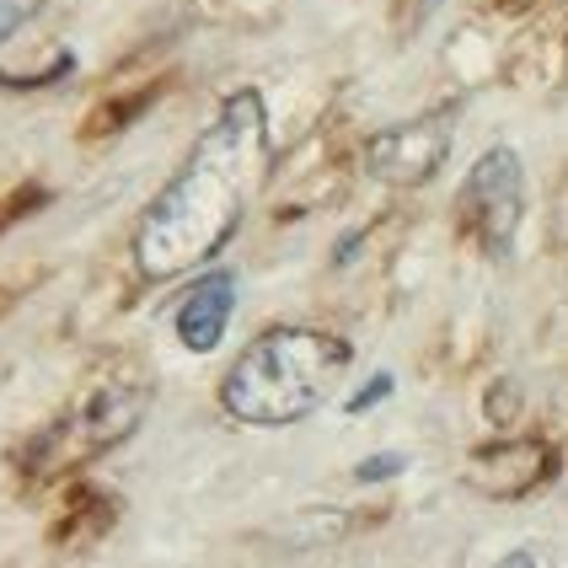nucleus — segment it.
Returning a JSON list of instances; mask_svg holds the SVG:
<instances>
[{"label": "nucleus", "mask_w": 568, "mask_h": 568, "mask_svg": "<svg viewBox=\"0 0 568 568\" xmlns=\"http://www.w3.org/2000/svg\"><path fill=\"white\" fill-rule=\"evenodd\" d=\"M268 178V113L257 92H231L215 124L199 134L183 172L156 193L134 236L145 280H178L204 268L231 242Z\"/></svg>", "instance_id": "f257e3e1"}, {"label": "nucleus", "mask_w": 568, "mask_h": 568, "mask_svg": "<svg viewBox=\"0 0 568 568\" xmlns=\"http://www.w3.org/2000/svg\"><path fill=\"white\" fill-rule=\"evenodd\" d=\"M348 359L354 354L344 338L322 327H268L263 338L242 348V359L221 381V408L257 429L301 424L344 381Z\"/></svg>", "instance_id": "f03ea898"}, {"label": "nucleus", "mask_w": 568, "mask_h": 568, "mask_svg": "<svg viewBox=\"0 0 568 568\" xmlns=\"http://www.w3.org/2000/svg\"><path fill=\"white\" fill-rule=\"evenodd\" d=\"M151 408V386L145 381H113V386H97L87 392L75 408L64 413L60 424L32 445V473L54 477V473H75L81 462H97L102 450L134 435V424Z\"/></svg>", "instance_id": "7ed1b4c3"}, {"label": "nucleus", "mask_w": 568, "mask_h": 568, "mask_svg": "<svg viewBox=\"0 0 568 568\" xmlns=\"http://www.w3.org/2000/svg\"><path fill=\"white\" fill-rule=\"evenodd\" d=\"M520 215H526V166L509 145H494L477 156L462 183V221L473 225V236L488 253H509Z\"/></svg>", "instance_id": "20e7f679"}, {"label": "nucleus", "mask_w": 568, "mask_h": 568, "mask_svg": "<svg viewBox=\"0 0 568 568\" xmlns=\"http://www.w3.org/2000/svg\"><path fill=\"white\" fill-rule=\"evenodd\" d=\"M450 134H456V108H435L424 119L381 129L376 140L365 145V172L376 183H392V189H418L450 156Z\"/></svg>", "instance_id": "39448f33"}, {"label": "nucleus", "mask_w": 568, "mask_h": 568, "mask_svg": "<svg viewBox=\"0 0 568 568\" xmlns=\"http://www.w3.org/2000/svg\"><path fill=\"white\" fill-rule=\"evenodd\" d=\"M231 312H236V274H204V280H193V290L178 301V338L189 354H215L225 338V327H231Z\"/></svg>", "instance_id": "423d86ee"}, {"label": "nucleus", "mask_w": 568, "mask_h": 568, "mask_svg": "<svg viewBox=\"0 0 568 568\" xmlns=\"http://www.w3.org/2000/svg\"><path fill=\"white\" fill-rule=\"evenodd\" d=\"M32 11H38V0H0V43H6L11 32L22 28Z\"/></svg>", "instance_id": "0eeeda50"}, {"label": "nucleus", "mask_w": 568, "mask_h": 568, "mask_svg": "<svg viewBox=\"0 0 568 568\" xmlns=\"http://www.w3.org/2000/svg\"><path fill=\"white\" fill-rule=\"evenodd\" d=\"M403 467H408L403 456H371V462H359V467H354V477H359V483H381V477H397Z\"/></svg>", "instance_id": "6e6552de"}, {"label": "nucleus", "mask_w": 568, "mask_h": 568, "mask_svg": "<svg viewBox=\"0 0 568 568\" xmlns=\"http://www.w3.org/2000/svg\"><path fill=\"white\" fill-rule=\"evenodd\" d=\"M386 392H392V376H376V381H371V386H365V392H359V397H354V403H348V413L376 408V403H381V397H386Z\"/></svg>", "instance_id": "1a4fd4ad"}, {"label": "nucleus", "mask_w": 568, "mask_h": 568, "mask_svg": "<svg viewBox=\"0 0 568 568\" xmlns=\"http://www.w3.org/2000/svg\"><path fill=\"white\" fill-rule=\"evenodd\" d=\"M494 568H537V558H531V552H509V558H499Z\"/></svg>", "instance_id": "9d476101"}]
</instances>
